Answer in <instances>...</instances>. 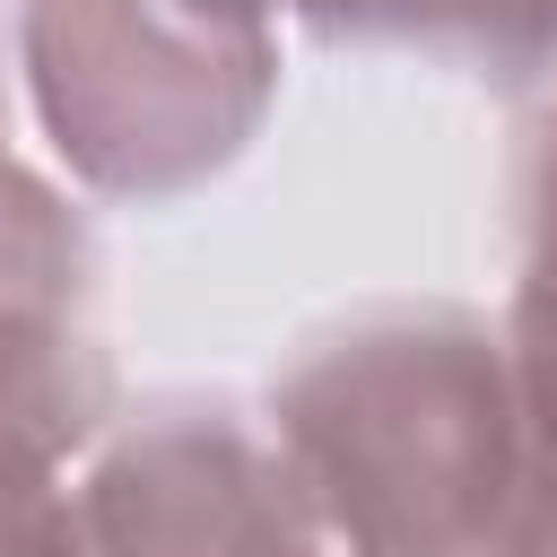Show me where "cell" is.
Masks as SVG:
<instances>
[{
	"label": "cell",
	"mask_w": 557,
	"mask_h": 557,
	"mask_svg": "<svg viewBox=\"0 0 557 557\" xmlns=\"http://www.w3.org/2000/svg\"><path fill=\"white\" fill-rule=\"evenodd\" d=\"M261 426L331 557H557V400L470 305L313 331Z\"/></svg>",
	"instance_id": "obj_1"
},
{
	"label": "cell",
	"mask_w": 557,
	"mask_h": 557,
	"mask_svg": "<svg viewBox=\"0 0 557 557\" xmlns=\"http://www.w3.org/2000/svg\"><path fill=\"white\" fill-rule=\"evenodd\" d=\"M261 26H313L331 44H418L513 87L540 0H226Z\"/></svg>",
	"instance_id": "obj_4"
},
{
	"label": "cell",
	"mask_w": 557,
	"mask_h": 557,
	"mask_svg": "<svg viewBox=\"0 0 557 557\" xmlns=\"http://www.w3.org/2000/svg\"><path fill=\"white\" fill-rule=\"evenodd\" d=\"M61 479H70V453L44 426H26V418L0 409V557H35L44 548Z\"/></svg>",
	"instance_id": "obj_6"
},
{
	"label": "cell",
	"mask_w": 557,
	"mask_h": 557,
	"mask_svg": "<svg viewBox=\"0 0 557 557\" xmlns=\"http://www.w3.org/2000/svg\"><path fill=\"white\" fill-rule=\"evenodd\" d=\"M26 174H35V165H26L17 148H9V87H0V200H9V191H17Z\"/></svg>",
	"instance_id": "obj_7"
},
{
	"label": "cell",
	"mask_w": 557,
	"mask_h": 557,
	"mask_svg": "<svg viewBox=\"0 0 557 557\" xmlns=\"http://www.w3.org/2000/svg\"><path fill=\"white\" fill-rule=\"evenodd\" d=\"M17 78L44 148L104 200L226 174L278 96V26L226 0H26Z\"/></svg>",
	"instance_id": "obj_2"
},
{
	"label": "cell",
	"mask_w": 557,
	"mask_h": 557,
	"mask_svg": "<svg viewBox=\"0 0 557 557\" xmlns=\"http://www.w3.org/2000/svg\"><path fill=\"white\" fill-rule=\"evenodd\" d=\"M35 557H331V540L252 409L174 392L113 409L61 479Z\"/></svg>",
	"instance_id": "obj_3"
},
{
	"label": "cell",
	"mask_w": 557,
	"mask_h": 557,
	"mask_svg": "<svg viewBox=\"0 0 557 557\" xmlns=\"http://www.w3.org/2000/svg\"><path fill=\"white\" fill-rule=\"evenodd\" d=\"M513 305L505 331L531 357V374L557 400V87H540L531 122H522V157H513Z\"/></svg>",
	"instance_id": "obj_5"
}]
</instances>
